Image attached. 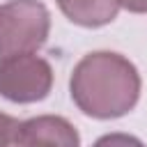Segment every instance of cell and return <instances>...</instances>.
<instances>
[{
    "instance_id": "6",
    "label": "cell",
    "mask_w": 147,
    "mask_h": 147,
    "mask_svg": "<svg viewBox=\"0 0 147 147\" xmlns=\"http://www.w3.org/2000/svg\"><path fill=\"white\" fill-rule=\"evenodd\" d=\"M21 124L16 117L0 113V147H18V136H21Z\"/></svg>"
},
{
    "instance_id": "4",
    "label": "cell",
    "mask_w": 147,
    "mask_h": 147,
    "mask_svg": "<svg viewBox=\"0 0 147 147\" xmlns=\"http://www.w3.org/2000/svg\"><path fill=\"white\" fill-rule=\"evenodd\" d=\"M18 147H80V136L67 117L37 115L21 124Z\"/></svg>"
},
{
    "instance_id": "8",
    "label": "cell",
    "mask_w": 147,
    "mask_h": 147,
    "mask_svg": "<svg viewBox=\"0 0 147 147\" xmlns=\"http://www.w3.org/2000/svg\"><path fill=\"white\" fill-rule=\"evenodd\" d=\"M119 7L133 14H147V0H115Z\"/></svg>"
},
{
    "instance_id": "1",
    "label": "cell",
    "mask_w": 147,
    "mask_h": 147,
    "mask_svg": "<svg viewBox=\"0 0 147 147\" xmlns=\"http://www.w3.org/2000/svg\"><path fill=\"white\" fill-rule=\"evenodd\" d=\"M138 67L113 51H94L78 60L69 78L76 108L94 119H117L131 113L140 99Z\"/></svg>"
},
{
    "instance_id": "5",
    "label": "cell",
    "mask_w": 147,
    "mask_h": 147,
    "mask_svg": "<svg viewBox=\"0 0 147 147\" xmlns=\"http://www.w3.org/2000/svg\"><path fill=\"white\" fill-rule=\"evenodd\" d=\"M60 11L80 28H103L117 18L115 0H55Z\"/></svg>"
},
{
    "instance_id": "7",
    "label": "cell",
    "mask_w": 147,
    "mask_h": 147,
    "mask_svg": "<svg viewBox=\"0 0 147 147\" xmlns=\"http://www.w3.org/2000/svg\"><path fill=\"white\" fill-rule=\"evenodd\" d=\"M92 147H145V142L131 133H106L96 138Z\"/></svg>"
},
{
    "instance_id": "2",
    "label": "cell",
    "mask_w": 147,
    "mask_h": 147,
    "mask_svg": "<svg viewBox=\"0 0 147 147\" xmlns=\"http://www.w3.org/2000/svg\"><path fill=\"white\" fill-rule=\"evenodd\" d=\"M51 32V14L39 0H7L0 5V62L39 51Z\"/></svg>"
},
{
    "instance_id": "3",
    "label": "cell",
    "mask_w": 147,
    "mask_h": 147,
    "mask_svg": "<svg viewBox=\"0 0 147 147\" xmlns=\"http://www.w3.org/2000/svg\"><path fill=\"white\" fill-rule=\"evenodd\" d=\"M53 69L48 60L28 53L0 62V96L11 103H37L51 94Z\"/></svg>"
}]
</instances>
